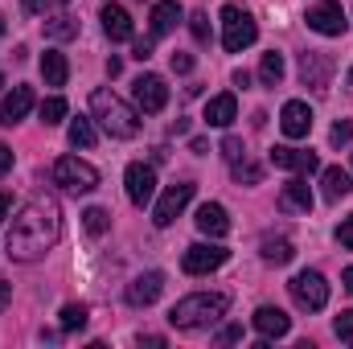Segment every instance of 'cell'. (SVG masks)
<instances>
[{"label":"cell","instance_id":"d4e9b609","mask_svg":"<svg viewBox=\"0 0 353 349\" xmlns=\"http://www.w3.org/2000/svg\"><path fill=\"white\" fill-rule=\"evenodd\" d=\"M292 255H296V247H292V239H275V235H267L263 239V259L267 263H292Z\"/></svg>","mask_w":353,"mask_h":349},{"label":"cell","instance_id":"ee69618b","mask_svg":"<svg viewBox=\"0 0 353 349\" xmlns=\"http://www.w3.org/2000/svg\"><path fill=\"white\" fill-rule=\"evenodd\" d=\"M8 210H12V197H8V193H0V222L8 218Z\"/></svg>","mask_w":353,"mask_h":349},{"label":"cell","instance_id":"f35d334b","mask_svg":"<svg viewBox=\"0 0 353 349\" xmlns=\"http://www.w3.org/2000/svg\"><path fill=\"white\" fill-rule=\"evenodd\" d=\"M132 58L148 62V58H152V37H140V41H136V50H132Z\"/></svg>","mask_w":353,"mask_h":349},{"label":"cell","instance_id":"74e56055","mask_svg":"<svg viewBox=\"0 0 353 349\" xmlns=\"http://www.w3.org/2000/svg\"><path fill=\"white\" fill-rule=\"evenodd\" d=\"M173 70L176 74H189V70H193V54H181V50H176L173 54Z\"/></svg>","mask_w":353,"mask_h":349},{"label":"cell","instance_id":"52a82bcc","mask_svg":"<svg viewBox=\"0 0 353 349\" xmlns=\"http://www.w3.org/2000/svg\"><path fill=\"white\" fill-rule=\"evenodd\" d=\"M132 94H136V107H140L144 115H157V111H165V103H169V87H165L161 74H140V79L132 83Z\"/></svg>","mask_w":353,"mask_h":349},{"label":"cell","instance_id":"1f68e13d","mask_svg":"<svg viewBox=\"0 0 353 349\" xmlns=\"http://www.w3.org/2000/svg\"><path fill=\"white\" fill-rule=\"evenodd\" d=\"M83 226H87L90 235H103V230L111 226V214H107V210H99V206H90L87 214H83Z\"/></svg>","mask_w":353,"mask_h":349},{"label":"cell","instance_id":"4316f807","mask_svg":"<svg viewBox=\"0 0 353 349\" xmlns=\"http://www.w3.org/2000/svg\"><path fill=\"white\" fill-rule=\"evenodd\" d=\"M259 83L263 87H279L283 83V54H263V62H259Z\"/></svg>","mask_w":353,"mask_h":349},{"label":"cell","instance_id":"4dcf8cb0","mask_svg":"<svg viewBox=\"0 0 353 349\" xmlns=\"http://www.w3.org/2000/svg\"><path fill=\"white\" fill-rule=\"evenodd\" d=\"M234 181H247V185H259V181H263V169H259L255 161H247V157H239V161H234Z\"/></svg>","mask_w":353,"mask_h":349},{"label":"cell","instance_id":"8fae6325","mask_svg":"<svg viewBox=\"0 0 353 349\" xmlns=\"http://www.w3.org/2000/svg\"><path fill=\"white\" fill-rule=\"evenodd\" d=\"M123 185H128V197H132V206H148V201H152V193H157V169L136 161V165H128Z\"/></svg>","mask_w":353,"mask_h":349},{"label":"cell","instance_id":"6da1fadb","mask_svg":"<svg viewBox=\"0 0 353 349\" xmlns=\"http://www.w3.org/2000/svg\"><path fill=\"white\" fill-rule=\"evenodd\" d=\"M58 239H62V210H58L54 197L37 193V197H29V201L21 206V214L12 218V230H8L4 251H8V259L33 263V259H41Z\"/></svg>","mask_w":353,"mask_h":349},{"label":"cell","instance_id":"8d00e7d4","mask_svg":"<svg viewBox=\"0 0 353 349\" xmlns=\"http://www.w3.org/2000/svg\"><path fill=\"white\" fill-rule=\"evenodd\" d=\"M21 4H25V12H33V17H37V12H50V8H54V4H62V0H21Z\"/></svg>","mask_w":353,"mask_h":349},{"label":"cell","instance_id":"2e32d148","mask_svg":"<svg viewBox=\"0 0 353 349\" xmlns=\"http://www.w3.org/2000/svg\"><path fill=\"white\" fill-rule=\"evenodd\" d=\"M271 165L288 169V173H316L321 169L316 152H300V148H271Z\"/></svg>","mask_w":353,"mask_h":349},{"label":"cell","instance_id":"4fadbf2b","mask_svg":"<svg viewBox=\"0 0 353 349\" xmlns=\"http://www.w3.org/2000/svg\"><path fill=\"white\" fill-rule=\"evenodd\" d=\"M279 128H283L288 140H304V136L312 132V111H308V103H300V99L283 103V111H279Z\"/></svg>","mask_w":353,"mask_h":349},{"label":"cell","instance_id":"5bb4252c","mask_svg":"<svg viewBox=\"0 0 353 349\" xmlns=\"http://www.w3.org/2000/svg\"><path fill=\"white\" fill-rule=\"evenodd\" d=\"M251 325H255V333H259L263 341H275V337H288L292 317H288L283 308H271V304H263V308L251 317Z\"/></svg>","mask_w":353,"mask_h":349},{"label":"cell","instance_id":"7c38bea8","mask_svg":"<svg viewBox=\"0 0 353 349\" xmlns=\"http://www.w3.org/2000/svg\"><path fill=\"white\" fill-rule=\"evenodd\" d=\"M189 201H193V185H189V181L169 185V189H165V197H161V201H157V210H152V222H157V226H173V218L189 206Z\"/></svg>","mask_w":353,"mask_h":349},{"label":"cell","instance_id":"ab89813d","mask_svg":"<svg viewBox=\"0 0 353 349\" xmlns=\"http://www.w3.org/2000/svg\"><path fill=\"white\" fill-rule=\"evenodd\" d=\"M218 341H222V346H230V341H243V325H226V329L218 333Z\"/></svg>","mask_w":353,"mask_h":349},{"label":"cell","instance_id":"f546056e","mask_svg":"<svg viewBox=\"0 0 353 349\" xmlns=\"http://www.w3.org/2000/svg\"><path fill=\"white\" fill-rule=\"evenodd\" d=\"M83 325H87V304H66V308H62V329L74 333V329H83Z\"/></svg>","mask_w":353,"mask_h":349},{"label":"cell","instance_id":"f6af8a7d","mask_svg":"<svg viewBox=\"0 0 353 349\" xmlns=\"http://www.w3.org/2000/svg\"><path fill=\"white\" fill-rule=\"evenodd\" d=\"M341 279H345V292L353 296V267H345V275H341Z\"/></svg>","mask_w":353,"mask_h":349},{"label":"cell","instance_id":"603a6c76","mask_svg":"<svg viewBox=\"0 0 353 349\" xmlns=\"http://www.w3.org/2000/svg\"><path fill=\"white\" fill-rule=\"evenodd\" d=\"M176 21H181V4L176 0H157L152 4V41L165 37V33H173Z\"/></svg>","mask_w":353,"mask_h":349},{"label":"cell","instance_id":"d6986e66","mask_svg":"<svg viewBox=\"0 0 353 349\" xmlns=\"http://www.w3.org/2000/svg\"><path fill=\"white\" fill-rule=\"evenodd\" d=\"M279 210H283V214H308V210H312V189H308V181H288V185L279 189Z\"/></svg>","mask_w":353,"mask_h":349},{"label":"cell","instance_id":"d6a6232c","mask_svg":"<svg viewBox=\"0 0 353 349\" xmlns=\"http://www.w3.org/2000/svg\"><path fill=\"white\" fill-rule=\"evenodd\" d=\"M189 33H193V41L205 46V41H210V17H205V12H193V17H189Z\"/></svg>","mask_w":353,"mask_h":349},{"label":"cell","instance_id":"ac0fdd59","mask_svg":"<svg viewBox=\"0 0 353 349\" xmlns=\"http://www.w3.org/2000/svg\"><path fill=\"white\" fill-rule=\"evenodd\" d=\"M103 33L111 37V41H132V17H128V8L123 4H103Z\"/></svg>","mask_w":353,"mask_h":349},{"label":"cell","instance_id":"ffe728a7","mask_svg":"<svg viewBox=\"0 0 353 349\" xmlns=\"http://www.w3.org/2000/svg\"><path fill=\"white\" fill-rule=\"evenodd\" d=\"M197 230L201 235H210V239H222L226 230H230V218H226V210L218 206V201H205V206H197Z\"/></svg>","mask_w":353,"mask_h":349},{"label":"cell","instance_id":"e575fe53","mask_svg":"<svg viewBox=\"0 0 353 349\" xmlns=\"http://www.w3.org/2000/svg\"><path fill=\"white\" fill-rule=\"evenodd\" d=\"M329 140H333L337 148H341V144H350V140H353V123H350V119H341V123H333V132H329Z\"/></svg>","mask_w":353,"mask_h":349},{"label":"cell","instance_id":"e0dca14e","mask_svg":"<svg viewBox=\"0 0 353 349\" xmlns=\"http://www.w3.org/2000/svg\"><path fill=\"white\" fill-rule=\"evenodd\" d=\"M29 107H33V90L29 87H12V94L0 99V123H4V128L21 123V119L29 115Z\"/></svg>","mask_w":353,"mask_h":349},{"label":"cell","instance_id":"9a60e30c","mask_svg":"<svg viewBox=\"0 0 353 349\" xmlns=\"http://www.w3.org/2000/svg\"><path fill=\"white\" fill-rule=\"evenodd\" d=\"M329 74H333V62H329L325 54H316V50H308V54L300 58V79H304V87H312V90H325V87H329Z\"/></svg>","mask_w":353,"mask_h":349},{"label":"cell","instance_id":"f1b7e54d","mask_svg":"<svg viewBox=\"0 0 353 349\" xmlns=\"http://www.w3.org/2000/svg\"><path fill=\"white\" fill-rule=\"evenodd\" d=\"M62 119H66V99H58V94L46 99V103H41V123L50 128V123H62Z\"/></svg>","mask_w":353,"mask_h":349},{"label":"cell","instance_id":"d590c367","mask_svg":"<svg viewBox=\"0 0 353 349\" xmlns=\"http://www.w3.org/2000/svg\"><path fill=\"white\" fill-rule=\"evenodd\" d=\"M222 157H226L230 165H234L239 157H247V152H243V140H234V136H226V140H222Z\"/></svg>","mask_w":353,"mask_h":349},{"label":"cell","instance_id":"ba28073f","mask_svg":"<svg viewBox=\"0 0 353 349\" xmlns=\"http://www.w3.org/2000/svg\"><path fill=\"white\" fill-rule=\"evenodd\" d=\"M226 247H218V243H193L189 251H185V259L181 267L189 271V275H210V271H218L222 263H226Z\"/></svg>","mask_w":353,"mask_h":349},{"label":"cell","instance_id":"60d3db41","mask_svg":"<svg viewBox=\"0 0 353 349\" xmlns=\"http://www.w3.org/2000/svg\"><path fill=\"white\" fill-rule=\"evenodd\" d=\"M337 239H341V247H350L353 251V214L341 222V230H337Z\"/></svg>","mask_w":353,"mask_h":349},{"label":"cell","instance_id":"8992f818","mask_svg":"<svg viewBox=\"0 0 353 349\" xmlns=\"http://www.w3.org/2000/svg\"><path fill=\"white\" fill-rule=\"evenodd\" d=\"M288 292H292V300H296L304 312H321V308L329 304V283H325L321 271H300V275H292Z\"/></svg>","mask_w":353,"mask_h":349},{"label":"cell","instance_id":"bcb514c9","mask_svg":"<svg viewBox=\"0 0 353 349\" xmlns=\"http://www.w3.org/2000/svg\"><path fill=\"white\" fill-rule=\"evenodd\" d=\"M0 37H4V12H0Z\"/></svg>","mask_w":353,"mask_h":349},{"label":"cell","instance_id":"83f0119b","mask_svg":"<svg viewBox=\"0 0 353 349\" xmlns=\"http://www.w3.org/2000/svg\"><path fill=\"white\" fill-rule=\"evenodd\" d=\"M70 144H74V148H90V144H94V128H90V119H83V115L70 119Z\"/></svg>","mask_w":353,"mask_h":349},{"label":"cell","instance_id":"5b68a950","mask_svg":"<svg viewBox=\"0 0 353 349\" xmlns=\"http://www.w3.org/2000/svg\"><path fill=\"white\" fill-rule=\"evenodd\" d=\"M54 181L70 193H90V189H99V169L79 161V157H58L54 161Z\"/></svg>","mask_w":353,"mask_h":349},{"label":"cell","instance_id":"44dd1931","mask_svg":"<svg viewBox=\"0 0 353 349\" xmlns=\"http://www.w3.org/2000/svg\"><path fill=\"white\" fill-rule=\"evenodd\" d=\"M234 119H239V99L234 94H214L205 103V123L210 128H230Z\"/></svg>","mask_w":353,"mask_h":349},{"label":"cell","instance_id":"836d02e7","mask_svg":"<svg viewBox=\"0 0 353 349\" xmlns=\"http://www.w3.org/2000/svg\"><path fill=\"white\" fill-rule=\"evenodd\" d=\"M333 333H337L345 346H353V308H350V312H341V317L333 321Z\"/></svg>","mask_w":353,"mask_h":349},{"label":"cell","instance_id":"3957f363","mask_svg":"<svg viewBox=\"0 0 353 349\" xmlns=\"http://www.w3.org/2000/svg\"><path fill=\"white\" fill-rule=\"evenodd\" d=\"M90 111H94V119L103 123V132H107V136H115V140H132V136L140 132L136 111H132L119 94H111L107 87H99L94 94H90Z\"/></svg>","mask_w":353,"mask_h":349},{"label":"cell","instance_id":"7bdbcfd3","mask_svg":"<svg viewBox=\"0 0 353 349\" xmlns=\"http://www.w3.org/2000/svg\"><path fill=\"white\" fill-rule=\"evenodd\" d=\"M8 300H12V283H8V279H0V312L8 308Z\"/></svg>","mask_w":353,"mask_h":349},{"label":"cell","instance_id":"7dc6e473","mask_svg":"<svg viewBox=\"0 0 353 349\" xmlns=\"http://www.w3.org/2000/svg\"><path fill=\"white\" fill-rule=\"evenodd\" d=\"M350 87H353V70H350Z\"/></svg>","mask_w":353,"mask_h":349},{"label":"cell","instance_id":"484cf974","mask_svg":"<svg viewBox=\"0 0 353 349\" xmlns=\"http://www.w3.org/2000/svg\"><path fill=\"white\" fill-rule=\"evenodd\" d=\"M46 33H50L54 41H70V37H79V21H74L70 12H58V17L46 21Z\"/></svg>","mask_w":353,"mask_h":349},{"label":"cell","instance_id":"b9f144b4","mask_svg":"<svg viewBox=\"0 0 353 349\" xmlns=\"http://www.w3.org/2000/svg\"><path fill=\"white\" fill-rule=\"evenodd\" d=\"M8 169H12V148H8V144H0V177L8 173Z\"/></svg>","mask_w":353,"mask_h":349},{"label":"cell","instance_id":"277c9868","mask_svg":"<svg viewBox=\"0 0 353 349\" xmlns=\"http://www.w3.org/2000/svg\"><path fill=\"white\" fill-rule=\"evenodd\" d=\"M255 37H259L255 17L243 12L239 4H226V8H222V46H226L230 54H243V50L255 46Z\"/></svg>","mask_w":353,"mask_h":349},{"label":"cell","instance_id":"7402d4cb","mask_svg":"<svg viewBox=\"0 0 353 349\" xmlns=\"http://www.w3.org/2000/svg\"><path fill=\"white\" fill-rule=\"evenodd\" d=\"M41 79H46V87H66V79H70V62H66V54L46 50V54H41Z\"/></svg>","mask_w":353,"mask_h":349},{"label":"cell","instance_id":"7a4b0ae2","mask_svg":"<svg viewBox=\"0 0 353 349\" xmlns=\"http://www.w3.org/2000/svg\"><path fill=\"white\" fill-rule=\"evenodd\" d=\"M230 308V296L222 292H193L185 300H176L169 308V325L173 329H205V325H218Z\"/></svg>","mask_w":353,"mask_h":349},{"label":"cell","instance_id":"30bf717a","mask_svg":"<svg viewBox=\"0 0 353 349\" xmlns=\"http://www.w3.org/2000/svg\"><path fill=\"white\" fill-rule=\"evenodd\" d=\"M161 292H165V275H161V271H144V275H136V279L128 283L123 300H128L132 308H148V304L161 300Z\"/></svg>","mask_w":353,"mask_h":349},{"label":"cell","instance_id":"c3c4849f","mask_svg":"<svg viewBox=\"0 0 353 349\" xmlns=\"http://www.w3.org/2000/svg\"><path fill=\"white\" fill-rule=\"evenodd\" d=\"M0 90H4V79H0Z\"/></svg>","mask_w":353,"mask_h":349},{"label":"cell","instance_id":"cb8c5ba5","mask_svg":"<svg viewBox=\"0 0 353 349\" xmlns=\"http://www.w3.org/2000/svg\"><path fill=\"white\" fill-rule=\"evenodd\" d=\"M321 185H325V201H341V197H345V193L353 189L350 173H345V169H337V165L321 173Z\"/></svg>","mask_w":353,"mask_h":349},{"label":"cell","instance_id":"9c48e42d","mask_svg":"<svg viewBox=\"0 0 353 349\" xmlns=\"http://www.w3.org/2000/svg\"><path fill=\"white\" fill-rule=\"evenodd\" d=\"M308 29H316V33H325V37H341L345 33V8L337 4V0H325V4H316V8H308Z\"/></svg>","mask_w":353,"mask_h":349}]
</instances>
